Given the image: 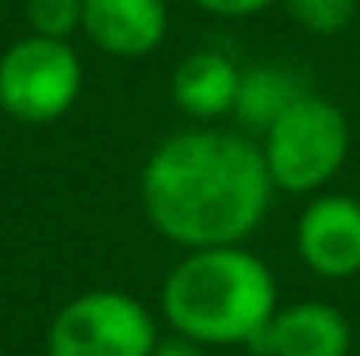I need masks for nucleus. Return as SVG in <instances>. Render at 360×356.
Returning a JSON list of instances; mask_svg holds the SVG:
<instances>
[{
  "instance_id": "nucleus-10",
  "label": "nucleus",
  "mask_w": 360,
  "mask_h": 356,
  "mask_svg": "<svg viewBox=\"0 0 360 356\" xmlns=\"http://www.w3.org/2000/svg\"><path fill=\"white\" fill-rule=\"evenodd\" d=\"M303 92H307L303 77H299L295 70H288V65H250V70H242V81H238V96H234L230 119L238 123V131H245L250 138H257V134L269 131Z\"/></svg>"
},
{
  "instance_id": "nucleus-2",
  "label": "nucleus",
  "mask_w": 360,
  "mask_h": 356,
  "mask_svg": "<svg viewBox=\"0 0 360 356\" xmlns=\"http://www.w3.org/2000/svg\"><path fill=\"white\" fill-rule=\"evenodd\" d=\"M158 307L173 334L211 352L250 349L280 307V287L269 261L245 245L180 249V261L161 279Z\"/></svg>"
},
{
  "instance_id": "nucleus-8",
  "label": "nucleus",
  "mask_w": 360,
  "mask_h": 356,
  "mask_svg": "<svg viewBox=\"0 0 360 356\" xmlns=\"http://www.w3.org/2000/svg\"><path fill=\"white\" fill-rule=\"evenodd\" d=\"M81 35L119 62L150 58L169 39V0H84Z\"/></svg>"
},
{
  "instance_id": "nucleus-7",
  "label": "nucleus",
  "mask_w": 360,
  "mask_h": 356,
  "mask_svg": "<svg viewBox=\"0 0 360 356\" xmlns=\"http://www.w3.org/2000/svg\"><path fill=\"white\" fill-rule=\"evenodd\" d=\"M257 356H353V322L326 299H299L276 307L250 345Z\"/></svg>"
},
{
  "instance_id": "nucleus-15",
  "label": "nucleus",
  "mask_w": 360,
  "mask_h": 356,
  "mask_svg": "<svg viewBox=\"0 0 360 356\" xmlns=\"http://www.w3.org/2000/svg\"><path fill=\"white\" fill-rule=\"evenodd\" d=\"M356 356H360V341H356Z\"/></svg>"
},
{
  "instance_id": "nucleus-4",
  "label": "nucleus",
  "mask_w": 360,
  "mask_h": 356,
  "mask_svg": "<svg viewBox=\"0 0 360 356\" xmlns=\"http://www.w3.org/2000/svg\"><path fill=\"white\" fill-rule=\"evenodd\" d=\"M158 341L153 310L119 287L73 295L46 326V356H150Z\"/></svg>"
},
{
  "instance_id": "nucleus-3",
  "label": "nucleus",
  "mask_w": 360,
  "mask_h": 356,
  "mask_svg": "<svg viewBox=\"0 0 360 356\" xmlns=\"http://www.w3.org/2000/svg\"><path fill=\"white\" fill-rule=\"evenodd\" d=\"M264 169L284 196H319L341 176L353 150L349 119L333 100L307 88L269 131L257 134Z\"/></svg>"
},
{
  "instance_id": "nucleus-14",
  "label": "nucleus",
  "mask_w": 360,
  "mask_h": 356,
  "mask_svg": "<svg viewBox=\"0 0 360 356\" xmlns=\"http://www.w3.org/2000/svg\"><path fill=\"white\" fill-rule=\"evenodd\" d=\"M150 356H211V349L200 341H188V337H180V334H169L153 345Z\"/></svg>"
},
{
  "instance_id": "nucleus-12",
  "label": "nucleus",
  "mask_w": 360,
  "mask_h": 356,
  "mask_svg": "<svg viewBox=\"0 0 360 356\" xmlns=\"http://www.w3.org/2000/svg\"><path fill=\"white\" fill-rule=\"evenodd\" d=\"M23 15H27L31 35L73 42L77 35H81L84 0H27V4H23Z\"/></svg>"
},
{
  "instance_id": "nucleus-13",
  "label": "nucleus",
  "mask_w": 360,
  "mask_h": 356,
  "mask_svg": "<svg viewBox=\"0 0 360 356\" xmlns=\"http://www.w3.org/2000/svg\"><path fill=\"white\" fill-rule=\"evenodd\" d=\"M192 4L215 20H253V15L276 8L280 0H192Z\"/></svg>"
},
{
  "instance_id": "nucleus-6",
  "label": "nucleus",
  "mask_w": 360,
  "mask_h": 356,
  "mask_svg": "<svg viewBox=\"0 0 360 356\" xmlns=\"http://www.w3.org/2000/svg\"><path fill=\"white\" fill-rule=\"evenodd\" d=\"M295 253L307 272L330 284L360 276V199L345 192L307 196L295 218Z\"/></svg>"
},
{
  "instance_id": "nucleus-5",
  "label": "nucleus",
  "mask_w": 360,
  "mask_h": 356,
  "mask_svg": "<svg viewBox=\"0 0 360 356\" xmlns=\"http://www.w3.org/2000/svg\"><path fill=\"white\" fill-rule=\"evenodd\" d=\"M84 88V62L73 42L23 35L0 54V112L23 126H50L73 112Z\"/></svg>"
},
{
  "instance_id": "nucleus-1",
  "label": "nucleus",
  "mask_w": 360,
  "mask_h": 356,
  "mask_svg": "<svg viewBox=\"0 0 360 356\" xmlns=\"http://www.w3.org/2000/svg\"><path fill=\"white\" fill-rule=\"evenodd\" d=\"M261 146L238 126H184L142 161V215L176 249L245 245L272 207Z\"/></svg>"
},
{
  "instance_id": "nucleus-11",
  "label": "nucleus",
  "mask_w": 360,
  "mask_h": 356,
  "mask_svg": "<svg viewBox=\"0 0 360 356\" xmlns=\"http://www.w3.org/2000/svg\"><path fill=\"white\" fill-rule=\"evenodd\" d=\"M288 20L314 39H330L353 27L360 0H280Z\"/></svg>"
},
{
  "instance_id": "nucleus-9",
  "label": "nucleus",
  "mask_w": 360,
  "mask_h": 356,
  "mask_svg": "<svg viewBox=\"0 0 360 356\" xmlns=\"http://www.w3.org/2000/svg\"><path fill=\"white\" fill-rule=\"evenodd\" d=\"M238 81H242V65L222 50H192L184 62L169 77V96H173L176 112L195 119V123H219L230 119L238 96Z\"/></svg>"
}]
</instances>
